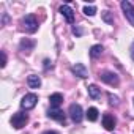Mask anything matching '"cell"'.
Wrapping results in <instances>:
<instances>
[{"mask_svg":"<svg viewBox=\"0 0 134 134\" xmlns=\"http://www.w3.org/2000/svg\"><path fill=\"white\" fill-rule=\"evenodd\" d=\"M104 19H106L107 22H112V19H110V16H109V11H104Z\"/></svg>","mask_w":134,"mask_h":134,"instance_id":"7402d4cb","label":"cell"},{"mask_svg":"<svg viewBox=\"0 0 134 134\" xmlns=\"http://www.w3.org/2000/svg\"><path fill=\"white\" fill-rule=\"evenodd\" d=\"M68 114H70V117H71V120H73L74 123H81V121H82V118H84L82 107H81L79 104H76V103H73V104L70 106Z\"/></svg>","mask_w":134,"mask_h":134,"instance_id":"3957f363","label":"cell"},{"mask_svg":"<svg viewBox=\"0 0 134 134\" xmlns=\"http://www.w3.org/2000/svg\"><path fill=\"white\" fill-rule=\"evenodd\" d=\"M60 14L66 19V22H70V24L74 22V11L70 5H62L60 7Z\"/></svg>","mask_w":134,"mask_h":134,"instance_id":"52a82bcc","label":"cell"},{"mask_svg":"<svg viewBox=\"0 0 134 134\" xmlns=\"http://www.w3.org/2000/svg\"><path fill=\"white\" fill-rule=\"evenodd\" d=\"M101 54H103V46H101V44H95V46L90 47V55H92L93 58L101 57Z\"/></svg>","mask_w":134,"mask_h":134,"instance_id":"9a60e30c","label":"cell"},{"mask_svg":"<svg viewBox=\"0 0 134 134\" xmlns=\"http://www.w3.org/2000/svg\"><path fill=\"white\" fill-rule=\"evenodd\" d=\"M85 115H87L88 121H96V120H98V109H96V107H90Z\"/></svg>","mask_w":134,"mask_h":134,"instance_id":"2e32d148","label":"cell"},{"mask_svg":"<svg viewBox=\"0 0 134 134\" xmlns=\"http://www.w3.org/2000/svg\"><path fill=\"white\" fill-rule=\"evenodd\" d=\"M84 13L87 16H95L96 14V8L95 7H84Z\"/></svg>","mask_w":134,"mask_h":134,"instance_id":"ac0fdd59","label":"cell"},{"mask_svg":"<svg viewBox=\"0 0 134 134\" xmlns=\"http://www.w3.org/2000/svg\"><path fill=\"white\" fill-rule=\"evenodd\" d=\"M71 71H73L77 77H81V79H85V77L88 76V71H87V68H85L84 63H76V65H73Z\"/></svg>","mask_w":134,"mask_h":134,"instance_id":"ba28073f","label":"cell"},{"mask_svg":"<svg viewBox=\"0 0 134 134\" xmlns=\"http://www.w3.org/2000/svg\"><path fill=\"white\" fill-rule=\"evenodd\" d=\"M73 33H74V35H77V36H81V35H82V30H81V29H77V27H74V29H73Z\"/></svg>","mask_w":134,"mask_h":134,"instance_id":"ffe728a7","label":"cell"},{"mask_svg":"<svg viewBox=\"0 0 134 134\" xmlns=\"http://www.w3.org/2000/svg\"><path fill=\"white\" fill-rule=\"evenodd\" d=\"M49 66H52V65H51V60L46 58V60H44V70H49Z\"/></svg>","mask_w":134,"mask_h":134,"instance_id":"44dd1931","label":"cell"},{"mask_svg":"<svg viewBox=\"0 0 134 134\" xmlns=\"http://www.w3.org/2000/svg\"><path fill=\"white\" fill-rule=\"evenodd\" d=\"M22 27L25 32L29 33H35L38 30V19L35 18V14H27L24 19H22Z\"/></svg>","mask_w":134,"mask_h":134,"instance_id":"6da1fadb","label":"cell"},{"mask_svg":"<svg viewBox=\"0 0 134 134\" xmlns=\"http://www.w3.org/2000/svg\"><path fill=\"white\" fill-rule=\"evenodd\" d=\"M36 103H38V96L35 93H27L21 101V107L25 109V110H30L36 106Z\"/></svg>","mask_w":134,"mask_h":134,"instance_id":"277c9868","label":"cell"},{"mask_svg":"<svg viewBox=\"0 0 134 134\" xmlns=\"http://www.w3.org/2000/svg\"><path fill=\"white\" fill-rule=\"evenodd\" d=\"M101 81L103 82H106V84H109V85H118L120 84V79H118V76L115 74V73H112V71H104V73H101Z\"/></svg>","mask_w":134,"mask_h":134,"instance_id":"8992f818","label":"cell"},{"mask_svg":"<svg viewBox=\"0 0 134 134\" xmlns=\"http://www.w3.org/2000/svg\"><path fill=\"white\" fill-rule=\"evenodd\" d=\"M43 134H58V132L57 131H44Z\"/></svg>","mask_w":134,"mask_h":134,"instance_id":"cb8c5ba5","label":"cell"},{"mask_svg":"<svg viewBox=\"0 0 134 134\" xmlns=\"http://www.w3.org/2000/svg\"><path fill=\"white\" fill-rule=\"evenodd\" d=\"M88 96L92 99H99L101 98V88H98V85H95V84L88 85Z\"/></svg>","mask_w":134,"mask_h":134,"instance_id":"4fadbf2b","label":"cell"},{"mask_svg":"<svg viewBox=\"0 0 134 134\" xmlns=\"http://www.w3.org/2000/svg\"><path fill=\"white\" fill-rule=\"evenodd\" d=\"M33 47H35V41H32V40H29V38H25V40L21 41V51H24V52H30Z\"/></svg>","mask_w":134,"mask_h":134,"instance_id":"5bb4252c","label":"cell"},{"mask_svg":"<svg viewBox=\"0 0 134 134\" xmlns=\"http://www.w3.org/2000/svg\"><path fill=\"white\" fill-rule=\"evenodd\" d=\"M0 57H2V63H0V65H2V68H5V65H7V55H5V52L0 54Z\"/></svg>","mask_w":134,"mask_h":134,"instance_id":"d6986e66","label":"cell"},{"mask_svg":"<svg viewBox=\"0 0 134 134\" xmlns=\"http://www.w3.org/2000/svg\"><path fill=\"white\" fill-rule=\"evenodd\" d=\"M120 7L123 10V14L126 16V19L134 25V7H132V3L128 2V0H123V2L120 3Z\"/></svg>","mask_w":134,"mask_h":134,"instance_id":"5b68a950","label":"cell"},{"mask_svg":"<svg viewBox=\"0 0 134 134\" xmlns=\"http://www.w3.org/2000/svg\"><path fill=\"white\" fill-rule=\"evenodd\" d=\"M115 117L114 115H110V114H104L103 115V126L107 129V131H114V128H115Z\"/></svg>","mask_w":134,"mask_h":134,"instance_id":"30bf717a","label":"cell"},{"mask_svg":"<svg viewBox=\"0 0 134 134\" xmlns=\"http://www.w3.org/2000/svg\"><path fill=\"white\" fill-rule=\"evenodd\" d=\"M131 58L134 60V43L131 44Z\"/></svg>","mask_w":134,"mask_h":134,"instance_id":"603a6c76","label":"cell"},{"mask_svg":"<svg viewBox=\"0 0 134 134\" xmlns=\"http://www.w3.org/2000/svg\"><path fill=\"white\" fill-rule=\"evenodd\" d=\"M107 98H109V104L110 106H118V96H115L112 93H107Z\"/></svg>","mask_w":134,"mask_h":134,"instance_id":"e0dca14e","label":"cell"},{"mask_svg":"<svg viewBox=\"0 0 134 134\" xmlns=\"http://www.w3.org/2000/svg\"><path fill=\"white\" fill-rule=\"evenodd\" d=\"M27 84H29L30 88H40V87H41V79H40V76H36V74H30V76L27 77Z\"/></svg>","mask_w":134,"mask_h":134,"instance_id":"7c38bea8","label":"cell"},{"mask_svg":"<svg viewBox=\"0 0 134 134\" xmlns=\"http://www.w3.org/2000/svg\"><path fill=\"white\" fill-rule=\"evenodd\" d=\"M49 103H51V107L58 109L60 104L63 103V95H62V93H54V95H51V96H49Z\"/></svg>","mask_w":134,"mask_h":134,"instance_id":"8fae6325","label":"cell"},{"mask_svg":"<svg viewBox=\"0 0 134 134\" xmlns=\"http://www.w3.org/2000/svg\"><path fill=\"white\" fill-rule=\"evenodd\" d=\"M47 117L52 118V120H57V121H65V118H66V115H65L63 110L54 109V107H51V109L47 110Z\"/></svg>","mask_w":134,"mask_h":134,"instance_id":"9c48e42d","label":"cell"},{"mask_svg":"<svg viewBox=\"0 0 134 134\" xmlns=\"http://www.w3.org/2000/svg\"><path fill=\"white\" fill-rule=\"evenodd\" d=\"M27 121H29V117H27V114H24V112H16V114L11 117V126L16 128V129L24 128V126L27 125Z\"/></svg>","mask_w":134,"mask_h":134,"instance_id":"7a4b0ae2","label":"cell"}]
</instances>
